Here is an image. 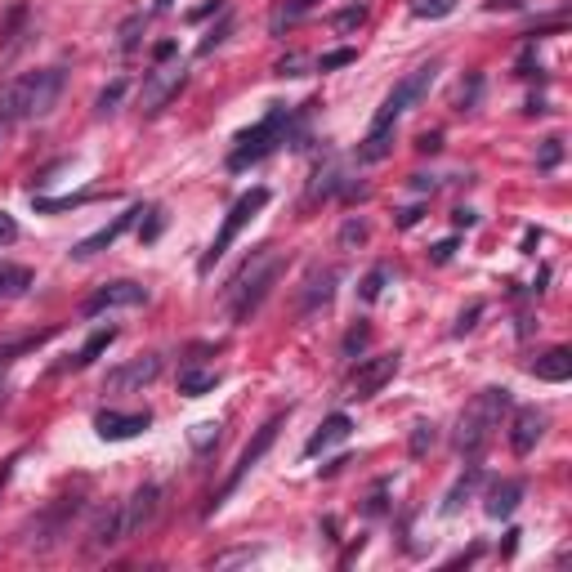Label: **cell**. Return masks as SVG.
I'll use <instances>...</instances> for the list:
<instances>
[{
  "label": "cell",
  "instance_id": "56",
  "mask_svg": "<svg viewBox=\"0 0 572 572\" xmlns=\"http://www.w3.org/2000/svg\"><path fill=\"white\" fill-rule=\"evenodd\" d=\"M0 135H5V126H0Z\"/></svg>",
  "mask_w": 572,
  "mask_h": 572
},
{
  "label": "cell",
  "instance_id": "8",
  "mask_svg": "<svg viewBox=\"0 0 572 572\" xmlns=\"http://www.w3.org/2000/svg\"><path fill=\"white\" fill-rule=\"evenodd\" d=\"M282 421H286V416H273V421H269V425H264V429H260V434H255V438H251V443H246V452H242V456H237V465H233V474H228V483H224V488H219V492H215L211 510H219V505H224V501H228V497H233V492H237V488H242V479H246V474H251V470H255V465H260V461H264V452H269V447H273V438H278V429H282Z\"/></svg>",
  "mask_w": 572,
  "mask_h": 572
},
{
  "label": "cell",
  "instance_id": "3",
  "mask_svg": "<svg viewBox=\"0 0 572 572\" xmlns=\"http://www.w3.org/2000/svg\"><path fill=\"white\" fill-rule=\"evenodd\" d=\"M505 412H510V389L505 385H492V389H479V394L465 403L461 421H456V434H452V447L461 456H479L483 447L492 443V434L501 429Z\"/></svg>",
  "mask_w": 572,
  "mask_h": 572
},
{
  "label": "cell",
  "instance_id": "4",
  "mask_svg": "<svg viewBox=\"0 0 572 572\" xmlns=\"http://www.w3.org/2000/svg\"><path fill=\"white\" fill-rule=\"evenodd\" d=\"M300 135V117H295L291 108H282V103H273L269 112H264V121H255L251 130H242L237 135V148L228 152V170H246L255 166V161H264L269 152H278L286 139Z\"/></svg>",
  "mask_w": 572,
  "mask_h": 572
},
{
  "label": "cell",
  "instance_id": "1",
  "mask_svg": "<svg viewBox=\"0 0 572 572\" xmlns=\"http://www.w3.org/2000/svg\"><path fill=\"white\" fill-rule=\"evenodd\" d=\"M68 72L63 68H41V72H23L14 81L0 85V121H41L54 112Z\"/></svg>",
  "mask_w": 572,
  "mask_h": 572
},
{
  "label": "cell",
  "instance_id": "19",
  "mask_svg": "<svg viewBox=\"0 0 572 572\" xmlns=\"http://www.w3.org/2000/svg\"><path fill=\"white\" fill-rule=\"evenodd\" d=\"M528 371H532L537 380H546V385H564V380L572 376V349H564V345L546 349V354L532 358Z\"/></svg>",
  "mask_w": 572,
  "mask_h": 572
},
{
  "label": "cell",
  "instance_id": "38",
  "mask_svg": "<svg viewBox=\"0 0 572 572\" xmlns=\"http://www.w3.org/2000/svg\"><path fill=\"white\" fill-rule=\"evenodd\" d=\"M228 32H233V18L224 14V23H219L215 32H211V36H206V41H202V45H197V54H202V59H206V54H211L215 45H224V36H228Z\"/></svg>",
  "mask_w": 572,
  "mask_h": 572
},
{
  "label": "cell",
  "instance_id": "41",
  "mask_svg": "<svg viewBox=\"0 0 572 572\" xmlns=\"http://www.w3.org/2000/svg\"><path fill=\"white\" fill-rule=\"evenodd\" d=\"M559 157H564V143L559 139H546V148H541V170H550V166H559Z\"/></svg>",
  "mask_w": 572,
  "mask_h": 572
},
{
  "label": "cell",
  "instance_id": "29",
  "mask_svg": "<svg viewBox=\"0 0 572 572\" xmlns=\"http://www.w3.org/2000/svg\"><path fill=\"white\" fill-rule=\"evenodd\" d=\"M50 336H54V331H32V336H18V340H9V345H0V367H5V362H14V354H27V349H41Z\"/></svg>",
  "mask_w": 572,
  "mask_h": 572
},
{
  "label": "cell",
  "instance_id": "6",
  "mask_svg": "<svg viewBox=\"0 0 572 572\" xmlns=\"http://www.w3.org/2000/svg\"><path fill=\"white\" fill-rule=\"evenodd\" d=\"M264 206H269V188H251V193H242V197H237V202H233V211H228V215H224V224H219V233H215L211 251H206V255H202V264H197V273H211L215 264L224 260V251H228V246H233V237L242 233V228H246L255 215L264 211Z\"/></svg>",
  "mask_w": 572,
  "mask_h": 572
},
{
  "label": "cell",
  "instance_id": "46",
  "mask_svg": "<svg viewBox=\"0 0 572 572\" xmlns=\"http://www.w3.org/2000/svg\"><path fill=\"white\" fill-rule=\"evenodd\" d=\"M148 215H152V219H148V228H139V237H143V242H152V237L161 233V211H157V206H152Z\"/></svg>",
  "mask_w": 572,
  "mask_h": 572
},
{
  "label": "cell",
  "instance_id": "42",
  "mask_svg": "<svg viewBox=\"0 0 572 572\" xmlns=\"http://www.w3.org/2000/svg\"><path fill=\"white\" fill-rule=\"evenodd\" d=\"M211 443H219V425H215V421L197 425V429H193V447H211Z\"/></svg>",
  "mask_w": 572,
  "mask_h": 572
},
{
  "label": "cell",
  "instance_id": "21",
  "mask_svg": "<svg viewBox=\"0 0 572 572\" xmlns=\"http://www.w3.org/2000/svg\"><path fill=\"white\" fill-rule=\"evenodd\" d=\"M519 501H523V483L519 479H505V483H492L488 505H483V510H488L492 519H510V514L519 510Z\"/></svg>",
  "mask_w": 572,
  "mask_h": 572
},
{
  "label": "cell",
  "instance_id": "49",
  "mask_svg": "<svg viewBox=\"0 0 572 572\" xmlns=\"http://www.w3.org/2000/svg\"><path fill=\"white\" fill-rule=\"evenodd\" d=\"M152 59H157V63L175 59V41H161V45H157V50H152Z\"/></svg>",
  "mask_w": 572,
  "mask_h": 572
},
{
  "label": "cell",
  "instance_id": "30",
  "mask_svg": "<svg viewBox=\"0 0 572 572\" xmlns=\"http://www.w3.org/2000/svg\"><path fill=\"white\" fill-rule=\"evenodd\" d=\"M362 23H367V5H349V9H340V14H331V27H336L340 36H345V32H358Z\"/></svg>",
  "mask_w": 572,
  "mask_h": 572
},
{
  "label": "cell",
  "instance_id": "50",
  "mask_svg": "<svg viewBox=\"0 0 572 572\" xmlns=\"http://www.w3.org/2000/svg\"><path fill=\"white\" fill-rule=\"evenodd\" d=\"M452 219H456V228H474V219H479V215H474V211H465V206H461V211H456Z\"/></svg>",
  "mask_w": 572,
  "mask_h": 572
},
{
  "label": "cell",
  "instance_id": "34",
  "mask_svg": "<svg viewBox=\"0 0 572 572\" xmlns=\"http://www.w3.org/2000/svg\"><path fill=\"white\" fill-rule=\"evenodd\" d=\"M94 202V197H36V211L54 215V211H72V206H85Z\"/></svg>",
  "mask_w": 572,
  "mask_h": 572
},
{
  "label": "cell",
  "instance_id": "51",
  "mask_svg": "<svg viewBox=\"0 0 572 572\" xmlns=\"http://www.w3.org/2000/svg\"><path fill=\"white\" fill-rule=\"evenodd\" d=\"M416 219H421V206H412V211H403V215H398V228H412Z\"/></svg>",
  "mask_w": 572,
  "mask_h": 572
},
{
  "label": "cell",
  "instance_id": "11",
  "mask_svg": "<svg viewBox=\"0 0 572 572\" xmlns=\"http://www.w3.org/2000/svg\"><path fill=\"white\" fill-rule=\"evenodd\" d=\"M398 367H403V354H376V358H367V362H358V371L349 376V398H371V394H380V389L389 385V380L398 376Z\"/></svg>",
  "mask_w": 572,
  "mask_h": 572
},
{
  "label": "cell",
  "instance_id": "44",
  "mask_svg": "<svg viewBox=\"0 0 572 572\" xmlns=\"http://www.w3.org/2000/svg\"><path fill=\"white\" fill-rule=\"evenodd\" d=\"M367 336H371L367 327H354V331H349V336H345V354H354V349L367 345Z\"/></svg>",
  "mask_w": 572,
  "mask_h": 572
},
{
  "label": "cell",
  "instance_id": "40",
  "mask_svg": "<svg viewBox=\"0 0 572 572\" xmlns=\"http://www.w3.org/2000/svg\"><path fill=\"white\" fill-rule=\"evenodd\" d=\"M14 242H18V224H14V215L0 211V251H5V246H14Z\"/></svg>",
  "mask_w": 572,
  "mask_h": 572
},
{
  "label": "cell",
  "instance_id": "28",
  "mask_svg": "<svg viewBox=\"0 0 572 572\" xmlns=\"http://www.w3.org/2000/svg\"><path fill=\"white\" fill-rule=\"evenodd\" d=\"M23 23H27V5H14L5 14V27H0V54H14L18 36H23Z\"/></svg>",
  "mask_w": 572,
  "mask_h": 572
},
{
  "label": "cell",
  "instance_id": "5",
  "mask_svg": "<svg viewBox=\"0 0 572 572\" xmlns=\"http://www.w3.org/2000/svg\"><path fill=\"white\" fill-rule=\"evenodd\" d=\"M81 510H85L81 497H59V501H50V505H45V510L23 528V546L36 550V555H50L54 546H63V541L72 537V519H76Z\"/></svg>",
  "mask_w": 572,
  "mask_h": 572
},
{
  "label": "cell",
  "instance_id": "9",
  "mask_svg": "<svg viewBox=\"0 0 572 572\" xmlns=\"http://www.w3.org/2000/svg\"><path fill=\"white\" fill-rule=\"evenodd\" d=\"M188 85V68L184 63H157V68L148 72V81H143V112H148V117H157L161 108H166L170 99H179V90H184Z\"/></svg>",
  "mask_w": 572,
  "mask_h": 572
},
{
  "label": "cell",
  "instance_id": "43",
  "mask_svg": "<svg viewBox=\"0 0 572 572\" xmlns=\"http://www.w3.org/2000/svg\"><path fill=\"white\" fill-rule=\"evenodd\" d=\"M479 313H483V304H470V309H465L461 313V318H456V336H465V331H474V318H479Z\"/></svg>",
  "mask_w": 572,
  "mask_h": 572
},
{
  "label": "cell",
  "instance_id": "22",
  "mask_svg": "<svg viewBox=\"0 0 572 572\" xmlns=\"http://www.w3.org/2000/svg\"><path fill=\"white\" fill-rule=\"evenodd\" d=\"M112 340H117V327H103V331H94V336L85 340L81 349H76V358H68L59 371H85V367H90V362L99 358V354H108V345H112Z\"/></svg>",
  "mask_w": 572,
  "mask_h": 572
},
{
  "label": "cell",
  "instance_id": "2",
  "mask_svg": "<svg viewBox=\"0 0 572 572\" xmlns=\"http://www.w3.org/2000/svg\"><path fill=\"white\" fill-rule=\"evenodd\" d=\"M282 251L278 246H260V251H251L246 255V264L228 278L224 286V309H228V318L233 322H246L255 309L264 304V295L273 291V282H278V273H282Z\"/></svg>",
  "mask_w": 572,
  "mask_h": 572
},
{
  "label": "cell",
  "instance_id": "20",
  "mask_svg": "<svg viewBox=\"0 0 572 572\" xmlns=\"http://www.w3.org/2000/svg\"><path fill=\"white\" fill-rule=\"evenodd\" d=\"M331 291H336V269H313L309 282H304V295H300V318L318 313L322 304L331 300Z\"/></svg>",
  "mask_w": 572,
  "mask_h": 572
},
{
  "label": "cell",
  "instance_id": "13",
  "mask_svg": "<svg viewBox=\"0 0 572 572\" xmlns=\"http://www.w3.org/2000/svg\"><path fill=\"white\" fill-rule=\"evenodd\" d=\"M121 541H126V510H121V501H112L94 514L90 532H85V550H90V555H108Z\"/></svg>",
  "mask_w": 572,
  "mask_h": 572
},
{
  "label": "cell",
  "instance_id": "16",
  "mask_svg": "<svg viewBox=\"0 0 572 572\" xmlns=\"http://www.w3.org/2000/svg\"><path fill=\"white\" fill-rule=\"evenodd\" d=\"M541 434H546V412H537V407H519L514 421H510V452L528 456L532 447L541 443Z\"/></svg>",
  "mask_w": 572,
  "mask_h": 572
},
{
  "label": "cell",
  "instance_id": "18",
  "mask_svg": "<svg viewBox=\"0 0 572 572\" xmlns=\"http://www.w3.org/2000/svg\"><path fill=\"white\" fill-rule=\"evenodd\" d=\"M354 434V421H349L345 412H331L327 421L318 425V434L309 438V443H304V456H322L327 452V447H336V443H345V438Z\"/></svg>",
  "mask_w": 572,
  "mask_h": 572
},
{
  "label": "cell",
  "instance_id": "14",
  "mask_svg": "<svg viewBox=\"0 0 572 572\" xmlns=\"http://www.w3.org/2000/svg\"><path fill=\"white\" fill-rule=\"evenodd\" d=\"M121 510H126V541L139 537V532L152 528V519H157V510H161V488H157V483H143V488L130 492V501H121Z\"/></svg>",
  "mask_w": 572,
  "mask_h": 572
},
{
  "label": "cell",
  "instance_id": "45",
  "mask_svg": "<svg viewBox=\"0 0 572 572\" xmlns=\"http://www.w3.org/2000/svg\"><path fill=\"white\" fill-rule=\"evenodd\" d=\"M224 5H228V0H211V5L193 9V14H188V18H193V23H202V18H211V14H224Z\"/></svg>",
  "mask_w": 572,
  "mask_h": 572
},
{
  "label": "cell",
  "instance_id": "32",
  "mask_svg": "<svg viewBox=\"0 0 572 572\" xmlns=\"http://www.w3.org/2000/svg\"><path fill=\"white\" fill-rule=\"evenodd\" d=\"M367 242V219H345V228H340V246H345V251H354V246H362Z\"/></svg>",
  "mask_w": 572,
  "mask_h": 572
},
{
  "label": "cell",
  "instance_id": "52",
  "mask_svg": "<svg viewBox=\"0 0 572 572\" xmlns=\"http://www.w3.org/2000/svg\"><path fill=\"white\" fill-rule=\"evenodd\" d=\"M416 148H421V152H438V135H421V139H416Z\"/></svg>",
  "mask_w": 572,
  "mask_h": 572
},
{
  "label": "cell",
  "instance_id": "26",
  "mask_svg": "<svg viewBox=\"0 0 572 572\" xmlns=\"http://www.w3.org/2000/svg\"><path fill=\"white\" fill-rule=\"evenodd\" d=\"M215 385H219V371H193V367L179 371V394H188V398L211 394Z\"/></svg>",
  "mask_w": 572,
  "mask_h": 572
},
{
  "label": "cell",
  "instance_id": "7",
  "mask_svg": "<svg viewBox=\"0 0 572 572\" xmlns=\"http://www.w3.org/2000/svg\"><path fill=\"white\" fill-rule=\"evenodd\" d=\"M434 81H438V63H421L416 72H407L403 81H398L394 90L385 94L380 112L371 117V126H398V117H403V112H412L416 103H421L425 94H429V85H434Z\"/></svg>",
  "mask_w": 572,
  "mask_h": 572
},
{
  "label": "cell",
  "instance_id": "15",
  "mask_svg": "<svg viewBox=\"0 0 572 572\" xmlns=\"http://www.w3.org/2000/svg\"><path fill=\"white\" fill-rule=\"evenodd\" d=\"M148 425H152L148 412H112V407H103V412L94 416V429H99V438H108V443L135 438V434H143Z\"/></svg>",
  "mask_w": 572,
  "mask_h": 572
},
{
  "label": "cell",
  "instance_id": "36",
  "mask_svg": "<svg viewBox=\"0 0 572 572\" xmlns=\"http://www.w3.org/2000/svg\"><path fill=\"white\" fill-rule=\"evenodd\" d=\"M416 18H447L456 9V0H416Z\"/></svg>",
  "mask_w": 572,
  "mask_h": 572
},
{
  "label": "cell",
  "instance_id": "55",
  "mask_svg": "<svg viewBox=\"0 0 572 572\" xmlns=\"http://www.w3.org/2000/svg\"><path fill=\"white\" fill-rule=\"evenodd\" d=\"M0 403H5V367H0Z\"/></svg>",
  "mask_w": 572,
  "mask_h": 572
},
{
  "label": "cell",
  "instance_id": "48",
  "mask_svg": "<svg viewBox=\"0 0 572 572\" xmlns=\"http://www.w3.org/2000/svg\"><path fill=\"white\" fill-rule=\"evenodd\" d=\"M300 63L304 59H295V54H291V59H282L278 63V76H300Z\"/></svg>",
  "mask_w": 572,
  "mask_h": 572
},
{
  "label": "cell",
  "instance_id": "37",
  "mask_svg": "<svg viewBox=\"0 0 572 572\" xmlns=\"http://www.w3.org/2000/svg\"><path fill=\"white\" fill-rule=\"evenodd\" d=\"M434 438H438V429L429 425V421L416 425V434H412V456H425L429 447H434Z\"/></svg>",
  "mask_w": 572,
  "mask_h": 572
},
{
  "label": "cell",
  "instance_id": "47",
  "mask_svg": "<svg viewBox=\"0 0 572 572\" xmlns=\"http://www.w3.org/2000/svg\"><path fill=\"white\" fill-rule=\"evenodd\" d=\"M452 251H456V242H438L429 255H434V264H443V260H452Z\"/></svg>",
  "mask_w": 572,
  "mask_h": 572
},
{
  "label": "cell",
  "instance_id": "39",
  "mask_svg": "<svg viewBox=\"0 0 572 572\" xmlns=\"http://www.w3.org/2000/svg\"><path fill=\"white\" fill-rule=\"evenodd\" d=\"M354 59H358V50H331V54H322V59H318V72L345 68V63H354Z\"/></svg>",
  "mask_w": 572,
  "mask_h": 572
},
{
  "label": "cell",
  "instance_id": "35",
  "mask_svg": "<svg viewBox=\"0 0 572 572\" xmlns=\"http://www.w3.org/2000/svg\"><path fill=\"white\" fill-rule=\"evenodd\" d=\"M139 32H143V14H135L126 27H121V41H117V50H121V54H135V50H139Z\"/></svg>",
  "mask_w": 572,
  "mask_h": 572
},
{
  "label": "cell",
  "instance_id": "12",
  "mask_svg": "<svg viewBox=\"0 0 572 572\" xmlns=\"http://www.w3.org/2000/svg\"><path fill=\"white\" fill-rule=\"evenodd\" d=\"M139 304H148V286H139V282H108V286H99V291L81 304V313H85V318H99V313H108V309H139Z\"/></svg>",
  "mask_w": 572,
  "mask_h": 572
},
{
  "label": "cell",
  "instance_id": "23",
  "mask_svg": "<svg viewBox=\"0 0 572 572\" xmlns=\"http://www.w3.org/2000/svg\"><path fill=\"white\" fill-rule=\"evenodd\" d=\"M32 269L27 264H0V300H18L32 291Z\"/></svg>",
  "mask_w": 572,
  "mask_h": 572
},
{
  "label": "cell",
  "instance_id": "17",
  "mask_svg": "<svg viewBox=\"0 0 572 572\" xmlns=\"http://www.w3.org/2000/svg\"><path fill=\"white\" fill-rule=\"evenodd\" d=\"M143 211H148V206H130V211H126V215H117V219H112V224H103V228H99V233H90V237H85V242H76V246H72V255H76V260H90V255L108 251V246H112V242H117V237H121V233H126V228H130V224H135V219H139Z\"/></svg>",
  "mask_w": 572,
  "mask_h": 572
},
{
  "label": "cell",
  "instance_id": "27",
  "mask_svg": "<svg viewBox=\"0 0 572 572\" xmlns=\"http://www.w3.org/2000/svg\"><path fill=\"white\" fill-rule=\"evenodd\" d=\"M318 5V0H282L278 9H273V18H269V27H273V36L282 32V27H291V23H300L304 14H309V9Z\"/></svg>",
  "mask_w": 572,
  "mask_h": 572
},
{
  "label": "cell",
  "instance_id": "54",
  "mask_svg": "<svg viewBox=\"0 0 572 572\" xmlns=\"http://www.w3.org/2000/svg\"><path fill=\"white\" fill-rule=\"evenodd\" d=\"M501 5H505V9H514L519 0H488V9H501Z\"/></svg>",
  "mask_w": 572,
  "mask_h": 572
},
{
  "label": "cell",
  "instance_id": "33",
  "mask_svg": "<svg viewBox=\"0 0 572 572\" xmlns=\"http://www.w3.org/2000/svg\"><path fill=\"white\" fill-rule=\"evenodd\" d=\"M121 94H126V81H112V85H108V90H103V94H99V99H94V112H99V117H108V112H117Z\"/></svg>",
  "mask_w": 572,
  "mask_h": 572
},
{
  "label": "cell",
  "instance_id": "31",
  "mask_svg": "<svg viewBox=\"0 0 572 572\" xmlns=\"http://www.w3.org/2000/svg\"><path fill=\"white\" fill-rule=\"evenodd\" d=\"M385 282H389V269H385V264H376V269H371L367 273V278H362L358 282V295H362V300H380V291H385Z\"/></svg>",
  "mask_w": 572,
  "mask_h": 572
},
{
  "label": "cell",
  "instance_id": "25",
  "mask_svg": "<svg viewBox=\"0 0 572 572\" xmlns=\"http://www.w3.org/2000/svg\"><path fill=\"white\" fill-rule=\"evenodd\" d=\"M479 479H483V470H479V465H470V470H465L461 479L452 483V492H447V501H443V514H456V510H461V505L474 497V488H479Z\"/></svg>",
  "mask_w": 572,
  "mask_h": 572
},
{
  "label": "cell",
  "instance_id": "24",
  "mask_svg": "<svg viewBox=\"0 0 572 572\" xmlns=\"http://www.w3.org/2000/svg\"><path fill=\"white\" fill-rule=\"evenodd\" d=\"M389 152H394V126H371L358 143V161H385Z\"/></svg>",
  "mask_w": 572,
  "mask_h": 572
},
{
  "label": "cell",
  "instance_id": "53",
  "mask_svg": "<svg viewBox=\"0 0 572 572\" xmlns=\"http://www.w3.org/2000/svg\"><path fill=\"white\" fill-rule=\"evenodd\" d=\"M152 9H157V14H170V9H175V0H157Z\"/></svg>",
  "mask_w": 572,
  "mask_h": 572
},
{
  "label": "cell",
  "instance_id": "10",
  "mask_svg": "<svg viewBox=\"0 0 572 572\" xmlns=\"http://www.w3.org/2000/svg\"><path fill=\"white\" fill-rule=\"evenodd\" d=\"M157 376H161V354H139V358H130V362H121V367L108 371L103 394H139V389H148Z\"/></svg>",
  "mask_w": 572,
  "mask_h": 572
}]
</instances>
